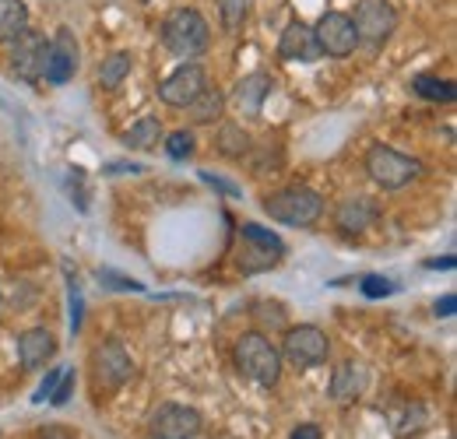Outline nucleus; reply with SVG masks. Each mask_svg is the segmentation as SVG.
Segmentation results:
<instances>
[{
	"label": "nucleus",
	"instance_id": "9",
	"mask_svg": "<svg viewBox=\"0 0 457 439\" xmlns=\"http://www.w3.org/2000/svg\"><path fill=\"white\" fill-rule=\"evenodd\" d=\"M204 88H208V70H204L201 63H194V60H183L170 78H162V85H159V99H162L166 106L183 110V106H190Z\"/></svg>",
	"mask_w": 457,
	"mask_h": 439
},
{
	"label": "nucleus",
	"instance_id": "20",
	"mask_svg": "<svg viewBox=\"0 0 457 439\" xmlns=\"http://www.w3.org/2000/svg\"><path fill=\"white\" fill-rule=\"evenodd\" d=\"M243 243H250V239H243ZM278 261H282V253L271 250V246H261V243H250V246L239 250V271H243V275L268 271V268H275Z\"/></svg>",
	"mask_w": 457,
	"mask_h": 439
},
{
	"label": "nucleus",
	"instance_id": "18",
	"mask_svg": "<svg viewBox=\"0 0 457 439\" xmlns=\"http://www.w3.org/2000/svg\"><path fill=\"white\" fill-rule=\"evenodd\" d=\"M29 29V7L25 0H0V43L18 39Z\"/></svg>",
	"mask_w": 457,
	"mask_h": 439
},
{
	"label": "nucleus",
	"instance_id": "37",
	"mask_svg": "<svg viewBox=\"0 0 457 439\" xmlns=\"http://www.w3.org/2000/svg\"><path fill=\"white\" fill-rule=\"evenodd\" d=\"M426 268H429V271H440V268H444V271H451V268H454V257H444V261H426Z\"/></svg>",
	"mask_w": 457,
	"mask_h": 439
},
{
	"label": "nucleus",
	"instance_id": "35",
	"mask_svg": "<svg viewBox=\"0 0 457 439\" xmlns=\"http://www.w3.org/2000/svg\"><path fill=\"white\" fill-rule=\"evenodd\" d=\"M292 439H324V433H320V426L303 422V426H295V429H292Z\"/></svg>",
	"mask_w": 457,
	"mask_h": 439
},
{
	"label": "nucleus",
	"instance_id": "10",
	"mask_svg": "<svg viewBox=\"0 0 457 439\" xmlns=\"http://www.w3.org/2000/svg\"><path fill=\"white\" fill-rule=\"evenodd\" d=\"M46 36L36 32V29H25L18 39H11V70L21 78V81H43V70H46Z\"/></svg>",
	"mask_w": 457,
	"mask_h": 439
},
{
	"label": "nucleus",
	"instance_id": "26",
	"mask_svg": "<svg viewBox=\"0 0 457 439\" xmlns=\"http://www.w3.org/2000/svg\"><path fill=\"white\" fill-rule=\"evenodd\" d=\"M166 152H170V159H190L194 155V134L190 130H176L170 134V141H166Z\"/></svg>",
	"mask_w": 457,
	"mask_h": 439
},
{
	"label": "nucleus",
	"instance_id": "4",
	"mask_svg": "<svg viewBox=\"0 0 457 439\" xmlns=\"http://www.w3.org/2000/svg\"><path fill=\"white\" fill-rule=\"evenodd\" d=\"M366 172H370V179H373L377 186H384V190H401V186H408L411 179H419L422 162L411 159V155H401V152L387 148V145H373V148L366 152Z\"/></svg>",
	"mask_w": 457,
	"mask_h": 439
},
{
	"label": "nucleus",
	"instance_id": "5",
	"mask_svg": "<svg viewBox=\"0 0 457 439\" xmlns=\"http://www.w3.org/2000/svg\"><path fill=\"white\" fill-rule=\"evenodd\" d=\"M331 344H328V334L313 324H299V327L286 330V341H282V359L295 369H313L328 359Z\"/></svg>",
	"mask_w": 457,
	"mask_h": 439
},
{
	"label": "nucleus",
	"instance_id": "11",
	"mask_svg": "<svg viewBox=\"0 0 457 439\" xmlns=\"http://www.w3.org/2000/svg\"><path fill=\"white\" fill-rule=\"evenodd\" d=\"M152 439H197L201 433V411L187 404H162L148 418Z\"/></svg>",
	"mask_w": 457,
	"mask_h": 439
},
{
	"label": "nucleus",
	"instance_id": "14",
	"mask_svg": "<svg viewBox=\"0 0 457 439\" xmlns=\"http://www.w3.org/2000/svg\"><path fill=\"white\" fill-rule=\"evenodd\" d=\"M278 56H286V60H303V63H313V60H320V46H317V36H313V25H306V21H288V29L282 32V39H278Z\"/></svg>",
	"mask_w": 457,
	"mask_h": 439
},
{
	"label": "nucleus",
	"instance_id": "36",
	"mask_svg": "<svg viewBox=\"0 0 457 439\" xmlns=\"http://www.w3.org/2000/svg\"><path fill=\"white\" fill-rule=\"evenodd\" d=\"M454 306H457V295H444V299H436L433 313L436 317H454Z\"/></svg>",
	"mask_w": 457,
	"mask_h": 439
},
{
	"label": "nucleus",
	"instance_id": "21",
	"mask_svg": "<svg viewBox=\"0 0 457 439\" xmlns=\"http://www.w3.org/2000/svg\"><path fill=\"white\" fill-rule=\"evenodd\" d=\"M159 141H162V123H159L155 116L137 120V123L123 134V145H127V148H134V152H148V148H155Z\"/></svg>",
	"mask_w": 457,
	"mask_h": 439
},
{
	"label": "nucleus",
	"instance_id": "1",
	"mask_svg": "<svg viewBox=\"0 0 457 439\" xmlns=\"http://www.w3.org/2000/svg\"><path fill=\"white\" fill-rule=\"evenodd\" d=\"M162 46L172 56H183V60H194L212 46V29H208V18L194 7H176L162 18Z\"/></svg>",
	"mask_w": 457,
	"mask_h": 439
},
{
	"label": "nucleus",
	"instance_id": "29",
	"mask_svg": "<svg viewBox=\"0 0 457 439\" xmlns=\"http://www.w3.org/2000/svg\"><path fill=\"white\" fill-rule=\"evenodd\" d=\"M391 292H398V285H395L391 277L373 275L362 281V295H370V299H384V295H391Z\"/></svg>",
	"mask_w": 457,
	"mask_h": 439
},
{
	"label": "nucleus",
	"instance_id": "28",
	"mask_svg": "<svg viewBox=\"0 0 457 439\" xmlns=\"http://www.w3.org/2000/svg\"><path fill=\"white\" fill-rule=\"evenodd\" d=\"M246 18V0H222V29L236 32Z\"/></svg>",
	"mask_w": 457,
	"mask_h": 439
},
{
	"label": "nucleus",
	"instance_id": "32",
	"mask_svg": "<svg viewBox=\"0 0 457 439\" xmlns=\"http://www.w3.org/2000/svg\"><path fill=\"white\" fill-rule=\"evenodd\" d=\"M60 377H63V369H50V377H46V380H43V384H39V390H36V393H32V401H36V404H43V401H50V393H54V390H57Z\"/></svg>",
	"mask_w": 457,
	"mask_h": 439
},
{
	"label": "nucleus",
	"instance_id": "34",
	"mask_svg": "<svg viewBox=\"0 0 457 439\" xmlns=\"http://www.w3.org/2000/svg\"><path fill=\"white\" fill-rule=\"evenodd\" d=\"M99 277H106V285H113V288H123V292H141V281H134V277L113 275V271H103Z\"/></svg>",
	"mask_w": 457,
	"mask_h": 439
},
{
	"label": "nucleus",
	"instance_id": "8",
	"mask_svg": "<svg viewBox=\"0 0 457 439\" xmlns=\"http://www.w3.org/2000/svg\"><path fill=\"white\" fill-rule=\"evenodd\" d=\"M313 36H317V46L324 56H352L359 46V36H355V25H352V14L345 11H324V18L313 25Z\"/></svg>",
	"mask_w": 457,
	"mask_h": 439
},
{
	"label": "nucleus",
	"instance_id": "16",
	"mask_svg": "<svg viewBox=\"0 0 457 439\" xmlns=\"http://www.w3.org/2000/svg\"><path fill=\"white\" fill-rule=\"evenodd\" d=\"M362 390H366V369H362V362H355V359L342 362V366L335 369V377H331V386H328V393H331L335 404L355 401Z\"/></svg>",
	"mask_w": 457,
	"mask_h": 439
},
{
	"label": "nucleus",
	"instance_id": "23",
	"mask_svg": "<svg viewBox=\"0 0 457 439\" xmlns=\"http://www.w3.org/2000/svg\"><path fill=\"white\" fill-rule=\"evenodd\" d=\"M130 67H134V56L123 54V50H116V54L106 56V60H103V67H99V85L113 92V88H120V85L127 81Z\"/></svg>",
	"mask_w": 457,
	"mask_h": 439
},
{
	"label": "nucleus",
	"instance_id": "33",
	"mask_svg": "<svg viewBox=\"0 0 457 439\" xmlns=\"http://www.w3.org/2000/svg\"><path fill=\"white\" fill-rule=\"evenodd\" d=\"M201 179H204L208 186H215L219 194H226V197H239V186H236V183H228V179H222V176H212L208 169L201 172Z\"/></svg>",
	"mask_w": 457,
	"mask_h": 439
},
{
	"label": "nucleus",
	"instance_id": "15",
	"mask_svg": "<svg viewBox=\"0 0 457 439\" xmlns=\"http://www.w3.org/2000/svg\"><path fill=\"white\" fill-rule=\"evenodd\" d=\"M54 355H57V337L46 327L25 330V334L18 337V362H21L25 369H43Z\"/></svg>",
	"mask_w": 457,
	"mask_h": 439
},
{
	"label": "nucleus",
	"instance_id": "30",
	"mask_svg": "<svg viewBox=\"0 0 457 439\" xmlns=\"http://www.w3.org/2000/svg\"><path fill=\"white\" fill-rule=\"evenodd\" d=\"M67 292H71V330H78L81 327V288L74 277L67 281Z\"/></svg>",
	"mask_w": 457,
	"mask_h": 439
},
{
	"label": "nucleus",
	"instance_id": "19",
	"mask_svg": "<svg viewBox=\"0 0 457 439\" xmlns=\"http://www.w3.org/2000/svg\"><path fill=\"white\" fill-rule=\"evenodd\" d=\"M183 110L190 116V123H215V120L222 116V110H226V95L208 85V88H204L190 106H183Z\"/></svg>",
	"mask_w": 457,
	"mask_h": 439
},
{
	"label": "nucleus",
	"instance_id": "13",
	"mask_svg": "<svg viewBox=\"0 0 457 439\" xmlns=\"http://www.w3.org/2000/svg\"><path fill=\"white\" fill-rule=\"evenodd\" d=\"M271 74H264V70H253V74H246V78H239V85L232 88V106L236 112H243V116H261L264 110V99L271 95Z\"/></svg>",
	"mask_w": 457,
	"mask_h": 439
},
{
	"label": "nucleus",
	"instance_id": "2",
	"mask_svg": "<svg viewBox=\"0 0 457 439\" xmlns=\"http://www.w3.org/2000/svg\"><path fill=\"white\" fill-rule=\"evenodd\" d=\"M232 359H236L239 373L250 377L253 384L278 386V380H282V352H278L261 330H246V334L236 341Z\"/></svg>",
	"mask_w": 457,
	"mask_h": 439
},
{
	"label": "nucleus",
	"instance_id": "17",
	"mask_svg": "<svg viewBox=\"0 0 457 439\" xmlns=\"http://www.w3.org/2000/svg\"><path fill=\"white\" fill-rule=\"evenodd\" d=\"M338 225H342L345 232H366L370 225H377L380 219V208H377V201H370V197H348L342 208H338Z\"/></svg>",
	"mask_w": 457,
	"mask_h": 439
},
{
	"label": "nucleus",
	"instance_id": "7",
	"mask_svg": "<svg viewBox=\"0 0 457 439\" xmlns=\"http://www.w3.org/2000/svg\"><path fill=\"white\" fill-rule=\"evenodd\" d=\"M92 373H96V386H99V390L113 393V390H120V386L134 377V359H130V352H127L116 337H110V341H103V344L96 348V355H92Z\"/></svg>",
	"mask_w": 457,
	"mask_h": 439
},
{
	"label": "nucleus",
	"instance_id": "22",
	"mask_svg": "<svg viewBox=\"0 0 457 439\" xmlns=\"http://www.w3.org/2000/svg\"><path fill=\"white\" fill-rule=\"evenodd\" d=\"M215 148H219V155H226V159H243V155L250 152V134H246L239 123H222V127H219V137H215Z\"/></svg>",
	"mask_w": 457,
	"mask_h": 439
},
{
	"label": "nucleus",
	"instance_id": "6",
	"mask_svg": "<svg viewBox=\"0 0 457 439\" xmlns=\"http://www.w3.org/2000/svg\"><path fill=\"white\" fill-rule=\"evenodd\" d=\"M352 25H355L359 43L384 46L391 39V32L398 29V11H395L391 0H362L359 11H355V18H352Z\"/></svg>",
	"mask_w": 457,
	"mask_h": 439
},
{
	"label": "nucleus",
	"instance_id": "12",
	"mask_svg": "<svg viewBox=\"0 0 457 439\" xmlns=\"http://www.w3.org/2000/svg\"><path fill=\"white\" fill-rule=\"evenodd\" d=\"M78 70V39L71 29H57V36L50 39V50H46V70L43 78L50 85H67Z\"/></svg>",
	"mask_w": 457,
	"mask_h": 439
},
{
	"label": "nucleus",
	"instance_id": "24",
	"mask_svg": "<svg viewBox=\"0 0 457 439\" xmlns=\"http://www.w3.org/2000/svg\"><path fill=\"white\" fill-rule=\"evenodd\" d=\"M411 88L422 95V99H429V103H454L457 92L451 81H444V78H433V74H419L415 81H411Z\"/></svg>",
	"mask_w": 457,
	"mask_h": 439
},
{
	"label": "nucleus",
	"instance_id": "31",
	"mask_svg": "<svg viewBox=\"0 0 457 439\" xmlns=\"http://www.w3.org/2000/svg\"><path fill=\"white\" fill-rule=\"evenodd\" d=\"M71 390H74V373H67V369H63L57 390L50 393V404H57V408L60 404H67V401H71Z\"/></svg>",
	"mask_w": 457,
	"mask_h": 439
},
{
	"label": "nucleus",
	"instance_id": "3",
	"mask_svg": "<svg viewBox=\"0 0 457 439\" xmlns=\"http://www.w3.org/2000/svg\"><path fill=\"white\" fill-rule=\"evenodd\" d=\"M264 211L282 225H292V228H310L317 225L320 215H324V201L317 190L310 186H286V190H275L264 197Z\"/></svg>",
	"mask_w": 457,
	"mask_h": 439
},
{
	"label": "nucleus",
	"instance_id": "27",
	"mask_svg": "<svg viewBox=\"0 0 457 439\" xmlns=\"http://www.w3.org/2000/svg\"><path fill=\"white\" fill-rule=\"evenodd\" d=\"M253 317H257L261 324L286 327V306H282V302H257V306H253Z\"/></svg>",
	"mask_w": 457,
	"mask_h": 439
},
{
	"label": "nucleus",
	"instance_id": "25",
	"mask_svg": "<svg viewBox=\"0 0 457 439\" xmlns=\"http://www.w3.org/2000/svg\"><path fill=\"white\" fill-rule=\"evenodd\" d=\"M239 236L250 239V243H261V246H271V250L286 253V243H282L271 228H261V225H253V221H243V225H239Z\"/></svg>",
	"mask_w": 457,
	"mask_h": 439
}]
</instances>
